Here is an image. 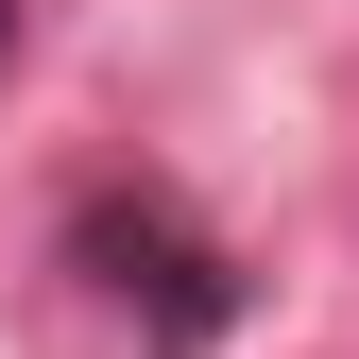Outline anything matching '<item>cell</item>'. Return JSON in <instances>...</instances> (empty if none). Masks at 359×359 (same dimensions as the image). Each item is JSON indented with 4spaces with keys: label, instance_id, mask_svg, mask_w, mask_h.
I'll use <instances>...</instances> for the list:
<instances>
[{
    "label": "cell",
    "instance_id": "cell-1",
    "mask_svg": "<svg viewBox=\"0 0 359 359\" xmlns=\"http://www.w3.org/2000/svg\"><path fill=\"white\" fill-rule=\"evenodd\" d=\"M69 291L103 308L137 359H205L222 325H240V257L205 240L189 205H154V189H103V205H69Z\"/></svg>",
    "mask_w": 359,
    "mask_h": 359
},
{
    "label": "cell",
    "instance_id": "cell-2",
    "mask_svg": "<svg viewBox=\"0 0 359 359\" xmlns=\"http://www.w3.org/2000/svg\"><path fill=\"white\" fill-rule=\"evenodd\" d=\"M0 69H18V0H0Z\"/></svg>",
    "mask_w": 359,
    "mask_h": 359
}]
</instances>
